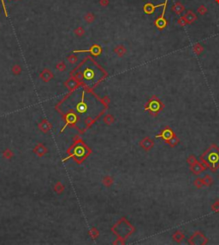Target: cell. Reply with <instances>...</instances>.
I'll use <instances>...</instances> for the list:
<instances>
[{
  "mask_svg": "<svg viewBox=\"0 0 219 245\" xmlns=\"http://www.w3.org/2000/svg\"><path fill=\"white\" fill-rule=\"evenodd\" d=\"M80 73L87 87H93L104 77V73L94 61L87 60L81 64Z\"/></svg>",
  "mask_w": 219,
  "mask_h": 245,
  "instance_id": "obj_1",
  "label": "cell"
},
{
  "mask_svg": "<svg viewBox=\"0 0 219 245\" xmlns=\"http://www.w3.org/2000/svg\"><path fill=\"white\" fill-rule=\"evenodd\" d=\"M200 160L204 162L206 167L216 172L219 168V149L212 144L201 156Z\"/></svg>",
  "mask_w": 219,
  "mask_h": 245,
  "instance_id": "obj_2",
  "label": "cell"
},
{
  "mask_svg": "<svg viewBox=\"0 0 219 245\" xmlns=\"http://www.w3.org/2000/svg\"><path fill=\"white\" fill-rule=\"evenodd\" d=\"M164 108V104L162 103V101L154 97L153 99L149 102L147 107L146 108V110H149L150 114H152V116H156L157 114H158L159 112L163 110Z\"/></svg>",
  "mask_w": 219,
  "mask_h": 245,
  "instance_id": "obj_3",
  "label": "cell"
},
{
  "mask_svg": "<svg viewBox=\"0 0 219 245\" xmlns=\"http://www.w3.org/2000/svg\"><path fill=\"white\" fill-rule=\"evenodd\" d=\"M175 134L174 133V132H173V130L171 129L170 127H169V126H166L164 129L161 132V133L158 134V135H157L156 138H161L163 140H164L165 142H169L171 138L174 137Z\"/></svg>",
  "mask_w": 219,
  "mask_h": 245,
  "instance_id": "obj_4",
  "label": "cell"
},
{
  "mask_svg": "<svg viewBox=\"0 0 219 245\" xmlns=\"http://www.w3.org/2000/svg\"><path fill=\"white\" fill-rule=\"evenodd\" d=\"M167 3L168 1L165 0L164 2V9H163V13H162V16L159 18H157L155 22V25L157 26V27H158L160 30H162L163 28H164L167 25V21L165 20L164 18V14H165L166 11V7H167Z\"/></svg>",
  "mask_w": 219,
  "mask_h": 245,
  "instance_id": "obj_5",
  "label": "cell"
},
{
  "mask_svg": "<svg viewBox=\"0 0 219 245\" xmlns=\"http://www.w3.org/2000/svg\"><path fill=\"white\" fill-rule=\"evenodd\" d=\"M206 169V165L202 164L201 162H200L199 160L196 161L194 164H193V165L190 166V170H191V172L193 173L194 174H196V175L200 174L202 172H204Z\"/></svg>",
  "mask_w": 219,
  "mask_h": 245,
  "instance_id": "obj_6",
  "label": "cell"
},
{
  "mask_svg": "<svg viewBox=\"0 0 219 245\" xmlns=\"http://www.w3.org/2000/svg\"><path fill=\"white\" fill-rule=\"evenodd\" d=\"M164 4H160V5H153L152 4H150L148 3L147 5L144 6V11L146 12L147 14H152L153 11L155 10V9L158 8V7H161V6H164Z\"/></svg>",
  "mask_w": 219,
  "mask_h": 245,
  "instance_id": "obj_7",
  "label": "cell"
},
{
  "mask_svg": "<svg viewBox=\"0 0 219 245\" xmlns=\"http://www.w3.org/2000/svg\"><path fill=\"white\" fill-rule=\"evenodd\" d=\"M184 19H185L187 24H191V23L194 22L196 21L197 16L192 11H188L187 14L185 15V16H184Z\"/></svg>",
  "mask_w": 219,
  "mask_h": 245,
  "instance_id": "obj_8",
  "label": "cell"
},
{
  "mask_svg": "<svg viewBox=\"0 0 219 245\" xmlns=\"http://www.w3.org/2000/svg\"><path fill=\"white\" fill-rule=\"evenodd\" d=\"M172 10H173L176 15H182L184 11V6L182 5L181 3L177 2V3H175L174 5L173 8H172Z\"/></svg>",
  "mask_w": 219,
  "mask_h": 245,
  "instance_id": "obj_9",
  "label": "cell"
},
{
  "mask_svg": "<svg viewBox=\"0 0 219 245\" xmlns=\"http://www.w3.org/2000/svg\"><path fill=\"white\" fill-rule=\"evenodd\" d=\"M172 237H173V240H174L175 242H176V243H181V242L185 238V235H184L183 233L181 232V231H177V232H175L174 234H173Z\"/></svg>",
  "mask_w": 219,
  "mask_h": 245,
  "instance_id": "obj_10",
  "label": "cell"
},
{
  "mask_svg": "<svg viewBox=\"0 0 219 245\" xmlns=\"http://www.w3.org/2000/svg\"><path fill=\"white\" fill-rule=\"evenodd\" d=\"M143 143H145V144L143 145V147L146 149V150H150L151 148L154 145V142L152 141V139H150L149 138H147L145 140L143 141Z\"/></svg>",
  "mask_w": 219,
  "mask_h": 245,
  "instance_id": "obj_11",
  "label": "cell"
},
{
  "mask_svg": "<svg viewBox=\"0 0 219 245\" xmlns=\"http://www.w3.org/2000/svg\"><path fill=\"white\" fill-rule=\"evenodd\" d=\"M203 180H204L205 186H210V185H212V183H213L212 178H210V176L209 174H206V175L203 177Z\"/></svg>",
  "mask_w": 219,
  "mask_h": 245,
  "instance_id": "obj_12",
  "label": "cell"
},
{
  "mask_svg": "<svg viewBox=\"0 0 219 245\" xmlns=\"http://www.w3.org/2000/svg\"><path fill=\"white\" fill-rule=\"evenodd\" d=\"M193 185H194V186H195L196 188H198V189H200V188H202L203 186H205V184H204L203 178H196V179L194 180V182H193Z\"/></svg>",
  "mask_w": 219,
  "mask_h": 245,
  "instance_id": "obj_13",
  "label": "cell"
},
{
  "mask_svg": "<svg viewBox=\"0 0 219 245\" xmlns=\"http://www.w3.org/2000/svg\"><path fill=\"white\" fill-rule=\"evenodd\" d=\"M179 142H180V140H179V138L176 137V135H175L173 138L170 139V141L168 142V143H169V145H170V147H175V145H177L179 143Z\"/></svg>",
  "mask_w": 219,
  "mask_h": 245,
  "instance_id": "obj_14",
  "label": "cell"
},
{
  "mask_svg": "<svg viewBox=\"0 0 219 245\" xmlns=\"http://www.w3.org/2000/svg\"><path fill=\"white\" fill-rule=\"evenodd\" d=\"M193 51H194L197 55H200V54L203 51V47H202L200 44H196V45L193 46Z\"/></svg>",
  "mask_w": 219,
  "mask_h": 245,
  "instance_id": "obj_15",
  "label": "cell"
},
{
  "mask_svg": "<svg viewBox=\"0 0 219 245\" xmlns=\"http://www.w3.org/2000/svg\"><path fill=\"white\" fill-rule=\"evenodd\" d=\"M196 161H198V160H197V157L194 156V155H191V156L188 158V160H187V162L189 164V166L194 164Z\"/></svg>",
  "mask_w": 219,
  "mask_h": 245,
  "instance_id": "obj_16",
  "label": "cell"
},
{
  "mask_svg": "<svg viewBox=\"0 0 219 245\" xmlns=\"http://www.w3.org/2000/svg\"><path fill=\"white\" fill-rule=\"evenodd\" d=\"M206 11H207V9H206V7L203 6V5H201L200 7L198 8V13L200 14V15H205V14L206 13Z\"/></svg>",
  "mask_w": 219,
  "mask_h": 245,
  "instance_id": "obj_17",
  "label": "cell"
},
{
  "mask_svg": "<svg viewBox=\"0 0 219 245\" xmlns=\"http://www.w3.org/2000/svg\"><path fill=\"white\" fill-rule=\"evenodd\" d=\"M177 23H178L180 26H182V27H184V26L187 24V22H186V21H185L184 17H182V18H180V19H178Z\"/></svg>",
  "mask_w": 219,
  "mask_h": 245,
  "instance_id": "obj_18",
  "label": "cell"
},
{
  "mask_svg": "<svg viewBox=\"0 0 219 245\" xmlns=\"http://www.w3.org/2000/svg\"><path fill=\"white\" fill-rule=\"evenodd\" d=\"M217 3H219V0H217Z\"/></svg>",
  "mask_w": 219,
  "mask_h": 245,
  "instance_id": "obj_19",
  "label": "cell"
}]
</instances>
